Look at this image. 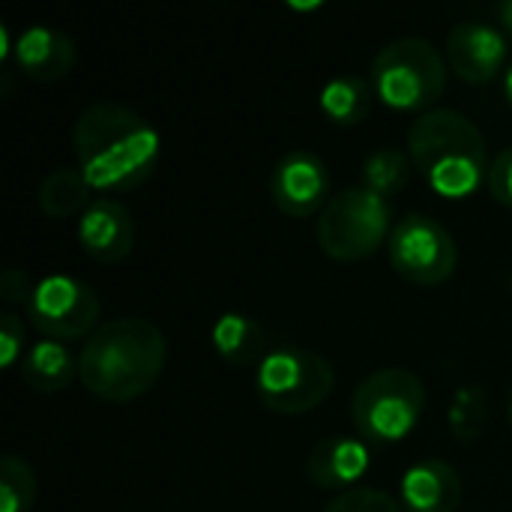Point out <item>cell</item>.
Wrapping results in <instances>:
<instances>
[{
    "label": "cell",
    "instance_id": "cell-1",
    "mask_svg": "<svg viewBox=\"0 0 512 512\" xmlns=\"http://www.w3.org/2000/svg\"><path fill=\"white\" fill-rule=\"evenodd\" d=\"M75 162L99 192H129L147 183L162 159L156 126L135 108L105 99L87 105L72 126Z\"/></svg>",
    "mask_w": 512,
    "mask_h": 512
},
{
    "label": "cell",
    "instance_id": "cell-2",
    "mask_svg": "<svg viewBox=\"0 0 512 512\" xmlns=\"http://www.w3.org/2000/svg\"><path fill=\"white\" fill-rule=\"evenodd\" d=\"M168 363V339L144 318L102 324L78 354V381L102 402H132L153 390Z\"/></svg>",
    "mask_w": 512,
    "mask_h": 512
},
{
    "label": "cell",
    "instance_id": "cell-3",
    "mask_svg": "<svg viewBox=\"0 0 512 512\" xmlns=\"http://www.w3.org/2000/svg\"><path fill=\"white\" fill-rule=\"evenodd\" d=\"M408 156L441 198H471L492 168L480 126L456 108L420 114L408 129Z\"/></svg>",
    "mask_w": 512,
    "mask_h": 512
},
{
    "label": "cell",
    "instance_id": "cell-4",
    "mask_svg": "<svg viewBox=\"0 0 512 512\" xmlns=\"http://www.w3.org/2000/svg\"><path fill=\"white\" fill-rule=\"evenodd\" d=\"M447 60L423 36H399L372 60V87L396 111H432L447 90Z\"/></svg>",
    "mask_w": 512,
    "mask_h": 512
},
{
    "label": "cell",
    "instance_id": "cell-5",
    "mask_svg": "<svg viewBox=\"0 0 512 512\" xmlns=\"http://www.w3.org/2000/svg\"><path fill=\"white\" fill-rule=\"evenodd\" d=\"M426 408V384L408 369H378L351 396V423L363 441L396 444L414 432Z\"/></svg>",
    "mask_w": 512,
    "mask_h": 512
},
{
    "label": "cell",
    "instance_id": "cell-6",
    "mask_svg": "<svg viewBox=\"0 0 512 512\" xmlns=\"http://www.w3.org/2000/svg\"><path fill=\"white\" fill-rule=\"evenodd\" d=\"M393 207L387 198L369 192L366 186L339 189L315 222V237L324 255L351 264L375 255L384 240H390Z\"/></svg>",
    "mask_w": 512,
    "mask_h": 512
},
{
    "label": "cell",
    "instance_id": "cell-7",
    "mask_svg": "<svg viewBox=\"0 0 512 512\" xmlns=\"http://www.w3.org/2000/svg\"><path fill=\"white\" fill-rule=\"evenodd\" d=\"M336 387V369L327 357L294 348L276 345L264 363L255 369V393L261 405L273 414H306L324 405V399Z\"/></svg>",
    "mask_w": 512,
    "mask_h": 512
},
{
    "label": "cell",
    "instance_id": "cell-8",
    "mask_svg": "<svg viewBox=\"0 0 512 512\" xmlns=\"http://www.w3.org/2000/svg\"><path fill=\"white\" fill-rule=\"evenodd\" d=\"M393 270L414 285H444L459 267V246L453 234L426 213L402 216L387 240Z\"/></svg>",
    "mask_w": 512,
    "mask_h": 512
},
{
    "label": "cell",
    "instance_id": "cell-9",
    "mask_svg": "<svg viewBox=\"0 0 512 512\" xmlns=\"http://www.w3.org/2000/svg\"><path fill=\"white\" fill-rule=\"evenodd\" d=\"M27 321L45 336L57 342H75L90 339L102 324V303L96 291L66 273H51L33 285V294L27 300Z\"/></svg>",
    "mask_w": 512,
    "mask_h": 512
},
{
    "label": "cell",
    "instance_id": "cell-10",
    "mask_svg": "<svg viewBox=\"0 0 512 512\" xmlns=\"http://www.w3.org/2000/svg\"><path fill=\"white\" fill-rule=\"evenodd\" d=\"M333 177L327 162L312 150L285 153L270 171V198L291 219L321 216L330 204Z\"/></svg>",
    "mask_w": 512,
    "mask_h": 512
},
{
    "label": "cell",
    "instance_id": "cell-11",
    "mask_svg": "<svg viewBox=\"0 0 512 512\" xmlns=\"http://www.w3.org/2000/svg\"><path fill=\"white\" fill-rule=\"evenodd\" d=\"M510 45L498 24L459 21L447 33V66L468 84H489L501 75Z\"/></svg>",
    "mask_w": 512,
    "mask_h": 512
},
{
    "label": "cell",
    "instance_id": "cell-12",
    "mask_svg": "<svg viewBox=\"0 0 512 512\" xmlns=\"http://www.w3.org/2000/svg\"><path fill=\"white\" fill-rule=\"evenodd\" d=\"M78 243L99 264H120L135 246V222L114 198H96L78 216Z\"/></svg>",
    "mask_w": 512,
    "mask_h": 512
},
{
    "label": "cell",
    "instance_id": "cell-13",
    "mask_svg": "<svg viewBox=\"0 0 512 512\" xmlns=\"http://www.w3.org/2000/svg\"><path fill=\"white\" fill-rule=\"evenodd\" d=\"M12 60L33 81H60L72 72L78 48L69 33L48 24H30L15 36Z\"/></svg>",
    "mask_w": 512,
    "mask_h": 512
},
{
    "label": "cell",
    "instance_id": "cell-14",
    "mask_svg": "<svg viewBox=\"0 0 512 512\" xmlns=\"http://www.w3.org/2000/svg\"><path fill=\"white\" fill-rule=\"evenodd\" d=\"M399 504L405 512H456L462 504V477L444 459H420L402 474Z\"/></svg>",
    "mask_w": 512,
    "mask_h": 512
},
{
    "label": "cell",
    "instance_id": "cell-15",
    "mask_svg": "<svg viewBox=\"0 0 512 512\" xmlns=\"http://www.w3.org/2000/svg\"><path fill=\"white\" fill-rule=\"evenodd\" d=\"M372 465L369 441L360 435H330L324 438L306 459V477L318 489H348L354 486Z\"/></svg>",
    "mask_w": 512,
    "mask_h": 512
},
{
    "label": "cell",
    "instance_id": "cell-16",
    "mask_svg": "<svg viewBox=\"0 0 512 512\" xmlns=\"http://www.w3.org/2000/svg\"><path fill=\"white\" fill-rule=\"evenodd\" d=\"M210 342H213L216 354L234 369H258L264 363V357L276 348V345H270L264 324L243 312L219 315L213 321Z\"/></svg>",
    "mask_w": 512,
    "mask_h": 512
},
{
    "label": "cell",
    "instance_id": "cell-17",
    "mask_svg": "<svg viewBox=\"0 0 512 512\" xmlns=\"http://www.w3.org/2000/svg\"><path fill=\"white\" fill-rule=\"evenodd\" d=\"M21 378L36 393H60L78 378V357L66 342L39 339L21 357Z\"/></svg>",
    "mask_w": 512,
    "mask_h": 512
},
{
    "label": "cell",
    "instance_id": "cell-18",
    "mask_svg": "<svg viewBox=\"0 0 512 512\" xmlns=\"http://www.w3.org/2000/svg\"><path fill=\"white\" fill-rule=\"evenodd\" d=\"M90 183L84 180L81 168H54L42 177L39 183V192H36V201H39V210L48 216V219H69V216H78L84 213L93 201H90Z\"/></svg>",
    "mask_w": 512,
    "mask_h": 512
},
{
    "label": "cell",
    "instance_id": "cell-19",
    "mask_svg": "<svg viewBox=\"0 0 512 512\" xmlns=\"http://www.w3.org/2000/svg\"><path fill=\"white\" fill-rule=\"evenodd\" d=\"M375 99L372 81L360 75H336L321 87V111L339 126H357L369 117Z\"/></svg>",
    "mask_w": 512,
    "mask_h": 512
},
{
    "label": "cell",
    "instance_id": "cell-20",
    "mask_svg": "<svg viewBox=\"0 0 512 512\" xmlns=\"http://www.w3.org/2000/svg\"><path fill=\"white\" fill-rule=\"evenodd\" d=\"M411 156L399 147H378L366 156L363 162V186L381 198H393L399 195L408 183H411Z\"/></svg>",
    "mask_w": 512,
    "mask_h": 512
},
{
    "label": "cell",
    "instance_id": "cell-21",
    "mask_svg": "<svg viewBox=\"0 0 512 512\" xmlns=\"http://www.w3.org/2000/svg\"><path fill=\"white\" fill-rule=\"evenodd\" d=\"M489 420V396L480 384H465L453 393L450 411H447V423L450 432L459 444H474L480 441L483 429Z\"/></svg>",
    "mask_w": 512,
    "mask_h": 512
},
{
    "label": "cell",
    "instance_id": "cell-22",
    "mask_svg": "<svg viewBox=\"0 0 512 512\" xmlns=\"http://www.w3.org/2000/svg\"><path fill=\"white\" fill-rule=\"evenodd\" d=\"M36 492L39 483L33 468L24 459L6 453L0 459V512H30L36 504Z\"/></svg>",
    "mask_w": 512,
    "mask_h": 512
},
{
    "label": "cell",
    "instance_id": "cell-23",
    "mask_svg": "<svg viewBox=\"0 0 512 512\" xmlns=\"http://www.w3.org/2000/svg\"><path fill=\"white\" fill-rule=\"evenodd\" d=\"M324 512H405L402 504L381 489H348Z\"/></svg>",
    "mask_w": 512,
    "mask_h": 512
},
{
    "label": "cell",
    "instance_id": "cell-24",
    "mask_svg": "<svg viewBox=\"0 0 512 512\" xmlns=\"http://www.w3.org/2000/svg\"><path fill=\"white\" fill-rule=\"evenodd\" d=\"M27 342H24V321L15 312H3L0 315V366L12 369L15 363L21 366V357L27 354Z\"/></svg>",
    "mask_w": 512,
    "mask_h": 512
},
{
    "label": "cell",
    "instance_id": "cell-25",
    "mask_svg": "<svg viewBox=\"0 0 512 512\" xmlns=\"http://www.w3.org/2000/svg\"><path fill=\"white\" fill-rule=\"evenodd\" d=\"M486 183H489L492 198L512 210V147L501 150L492 159V168H489V180Z\"/></svg>",
    "mask_w": 512,
    "mask_h": 512
},
{
    "label": "cell",
    "instance_id": "cell-26",
    "mask_svg": "<svg viewBox=\"0 0 512 512\" xmlns=\"http://www.w3.org/2000/svg\"><path fill=\"white\" fill-rule=\"evenodd\" d=\"M33 285L36 282H30V276L24 270L9 267V270H3V279H0V297H3L6 306H15V303L27 306V300L33 294Z\"/></svg>",
    "mask_w": 512,
    "mask_h": 512
},
{
    "label": "cell",
    "instance_id": "cell-27",
    "mask_svg": "<svg viewBox=\"0 0 512 512\" xmlns=\"http://www.w3.org/2000/svg\"><path fill=\"white\" fill-rule=\"evenodd\" d=\"M495 18L501 21V27L512 36V0H504V3H495Z\"/></svg>",
    "mask_w": 512,
    "mask_h": 512
},
{
    "label": "cell",
    "instance_id": "cell-28",
    "mask_svg": "<svg viewBox=\"0 0 512 512\" xmlns=\"http://www.w3.org/2000/svg\"><path fill=\"white\" fill-rule=\"evenodd\" d=\"M504 93H507V99H510L512 105V66L507 69V75H504Z\"/></svg>",
    "mask_w": 512,
    "mask_h": 512
},
{
    "label": "cell",
    "instance_id": "cell-29",
    "mask_svg": "<svg viewBox=\"0 0 512 512\" xmlns=\"http://www.w3.org/2000/svg\"><path fill=\"white\" fill-rule=\"evenodd\" d=\"M507 417H510V426H512V387H510V396H507Z\"/></svg>",
    "mask_w": 512,
    "mask_h": 512
}]
</instances>
